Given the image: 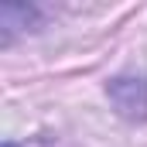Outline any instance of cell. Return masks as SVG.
<instances>
[{
	"instance_id": "cell-2",
	"label": "cell",
	"mask_w": 147,
	"mask_h": 147,
	"mask_svg": "<svg viewBox=\"0 0 147 147\" xmlns=\"http://www.w3.org/2000/svg\"><path fill=\"white\" fill-rule=\"evenodd\" d=\"M38 17H41V10H38V7H31V3H3V7H0L3 45H10L14 31H24V28H31Z\"/></svg>"
},
{
	"instance_id": "cell-1",
	"label": "cell",
	"mask_w": 147,
	"mask_h": 147,
	"mask_svg": "<svg viewBox=\"0 0 147 147\" xmlns=\"http://www.w3.org/2000/svg\"><path fill=\"white\" fill-rule=\"evenodd\" d=\"M113 110L127 123H147V75H116L106 82Z\"/></svg>"
},
{
	"instance_id": "cell-3",
	"label": "cell",
	"mask_w": 147,
	"mask_h": 147,
	"mask_svg": "<svg viewBox=\"0 0 147 147\" xmlns=\"http://www.w3.org/2000/svg\"><path fill=\"white\" fill-rule=\"evenodd\" d=\"M3 147H17V144H10V140H7V144H3Z\"/></svg>"
}]
</instances>
